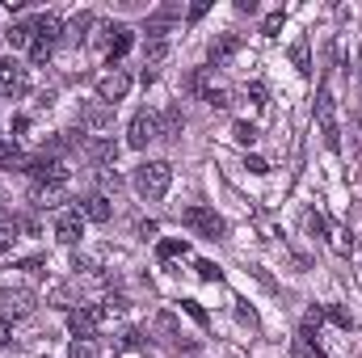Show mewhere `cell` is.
I'll use <instances>...</instances> for the list:
<instances>
[{"label":"cell","instance_id":"d6986e66","mask_svg":"<svg viewBox=\"0 0 362 358\" xmlns=\"http://www.w3.org/2000/svg\"><path fill=\"white\" fill-rule=\"evenodd\" d=\"M4 38H8V47H13V51H21V47H30V42H34V21H13Z\"/></svg>","mask_w":362,"mask_h":358},{"label":"cell","instance_id":"d6a6232c","mask_svg":"<svg viewBox=\"0 0 362 358\" xmlns=\"http://www.w3.org/2000/svg\"><path fill=\"white\" fill-rule=\"evenodd\" d=\"M282 21H286V13H282V8H278V13H266V21H262V34H266V38H278Z\"/></svg>","mask_w":362,"mask_h":358},{"label":"cell","instance_id":"52a82bcc","mask_svg":"<svg viewBox=\"0 0 362 358\" xmlns=\"http://www.w3.org/2000/svg\"><path fill=\"white\" fill-rule=\"evenodd\" d=\"M152 139H160V127H156V114H148V110H139L135 118H131V131H127V148H135V152H144Z\"/></svg>","mask_w":362,"mask_h":358},{"label":"cell","instance_id":"ba28073f","mask_svg":"<svg viewBox=\"0 0 362 358\" xmlns=\"http://www.w3.org/2000/svg\"><path fill=\"white\" fill-rule=\"evenodd\" d=\"M127 93H131V76H127L122 68H114V72H105V76L97 81V101H105V105L122 101Z\"/></svg>","mask_w":362,"mask_h":358},{"label":"cell","instance_id":"ac0fdd59","mask_svg":"<svg viewBox=\"0 0 362 358\" xmlns=\"http://www.w3.org/2000/svg\"><path fill=\"white\" fill-rule=\"evenodd\" d=\"M131 42H135V30H127V25H114V38H110V47H105V59H110V68L131 51Z\"/></svg>","mask_w":362,"mask_h":358},{"label":"cell","instance_id":"603a6c76","mask_svg":"<svg viewBox=\"0 0 362 358\" xmlns=\"http://www.w3.org/2000/svg\"><path fill=\"white\" fill-rule=\"evenodd\" d=\"M202 101H206V105H215V110H223V105H228V89H223V85H206V81H202Z\"/></svg>","mask_w":362,"mask_h":358},{"label":"cell","instance_id":"ffe728a7","mask_svg":"<svg viewBox=\"0 0 362 358\" xmlns=\"http://www.w3.org/2000/svg\"><path fill=\"white\" fill-rule=\"evenodd\" d=\"M93 25H97V17H93V13H76V17L64 25V34H68V42H81V38L89 34Z\"/></svg>","mask_w":362,"mask_h":358},{"label":"cell","instance_id":"1f68e13d","mask_svg":"<svg viewBox=\"0 0 362 358\" xmlns=\"http://www.w3.org/2000/svg\"><path fill=\"white\" fill-rule=\"evenodd\" d=\"M118 346H122V350H144V346H148V337H144V329H127Z\"/></svg>","mask_w":362,"mask_h":358},{"label":"cell","instance_id":"836d02e7","mask_svg":"<svg viewBox=\"0 0 362 358\" xmlns=\"http://www.w3.org/2000/svg\"><path fill=\"white\" fill-rule=\"evenodd\" d=\"M0 165H21V152H17V144L0 139Z\"/></svg>","mask_w":362,"mask_h":358},{"label":"cell","instance_id":"2e32d148","mask_svg":"<svg viewBox=\"0 0 362 358\" xmlns=\"http://www.w3.org/2000/svg\"><path fill=\"white\" fill-rule=\"evenodd\" d=\"M156 127H160V139L177 144V139H181V127H185V114H181V105H165V114L156 118Z\"/></svg>","mask_w":362,"mask_h":358},{"label":"cell","instance_id":"60d3db41","mask_svg":"<svg viewBox=\"0 0 362 358\" xmlns=\"http://www.w3.org/2000/svg\"><path fill=\"white\" fill-rule=\"evenodd\" d=\"M8 337H13V329H8V321H0V350L8 346Z\"/></svg>","mask_w":362,"mask_h":358},{"label":"cell","instance_id":"4dcf8cb0","mask_svg":"<svg viewBox=\"0 0 362 358\" xmlns=\"http://www.w3.org/2000/svg\"><path fill=\"white\" fill-rule=\"evenodd\" d=\"M181 312H185L194 325H202V329H206V312H202V304H198V299H181Z\"/></svg>","mask_w":362,"mask_h":358},{"label":"cell","instance_id":"b9f144b4","mask_svg":"<svg viewBox=\"0 0 362 358\" xmlns=\"http://www.w3.org/2000/svg\"><path fill=\"white\" fill-rule=\"evenodd\" d=\"M4 224H17V219H13V215L4 211V198H0V228H4Z\"/></svg>","mask_w":362,"mask_h":358},{"label":"cell","instance_id":"f1b7e54d","mask_svg":"<svg viewBox=\"0 0 362 358\" xmlns=\"http://www.w3.org/2000/svg\"><path fill=\"white\" fill-rule=\"evenodd\" d=\"M194 270H198V278H202V282H223V270L215 266V262H206V258H202V262H194Z\"/></svg>","mask_w":362,"mask_h":358},{"label":"cell","instance_id":"83f0119b","mask_svg":"<svg viewBox=\"0 0 362 358\" xmlns=\"http://www.w3.org/2000/svg\"><path fill=\"white\" fill-rule=\"evenodd\" d=\"M303 228H308V232H312L316 241H320V236L329 232V224H325V215H320V211H303Z\"/></svg>","mask_w":362,"mask_h":358},{"label":"cell","instance_id":"5bb4252c","mask_svg":"<svg viewBox=\"0 0 362 358\" xmlns=\"http://www.w3.org/2000/svg\"><path fill=\"white\" fill-rule=\"evenodd\" d=\"M236 51H240V34H219V38L211 42V51H206V59H211L215 68H223Z\"/></svg>","mask_w":362,"mask_h":358},{"label":"cell","instance_id":"484cf974","mask_svg":"<svg viewBox=\"0 0 362 358\" xmlns=\"http://www.w3.org/2000/svg\"><path fill=\"white\" fill-rule=\"evenodd\" d=\"M325 316H329V321H333L337 329H346V333L354 329V316H350V312H346L341 304H329V308H325Z\"/></svg>","mask_w":362,"mask_h":358},{"label":"cell","instance_id":"d590c367","mask_svg":"<svg viewBox=\"0 0 362 358\" xmlns=\"http://www.w3.org/2000/svg\"><path fill=\"white\" fill-rule=\"evenodd\" d=\"M206 8H211V0H194V4H189V13H185V21H189V25H194V21H202V17H206Z\"/></svg>","mask_w":362,"mask_h":358},{"label":"cell","instance_id":"3957f363","mask_svg":"<svg viewBox=\"0 0 362 358\" xmlns=\"http://www.w3.org/2000/svg\"><path fill=\"white\" fill-rule=\"evenodd\" d=\"M181 224H185L189 232L206 236V241H223V236H228V224H223V215H215L211 207H185V211H181Z\"/></svg>","mask_w":362,"mask_h":358},{"label":"cell","instance_id":"5b68a950","mask_svg":"<svg viewBox=\"0 0 362 358\" xmlns=\"http://www.w3.org/2000/svg\"><path fill=\"white\" fill-rule=\"evenodd\" d=\"M34 308H38L34 291H25V287H4L0 291V321H25Z\"/></svg>","mask_w":362,"mask_h":358},{"label":"cell","instance_id":"e575fe53","mask_svg":"<svg viewBox=\"0 0 362 358\" xmlns=\"http://www.w3.org/2000/svg\"><path fill=\"white\" fill-rule=\"evenodd\" d=\"M236 321H240L245 329H257V312H253L249 304H236Z\"/></svg>","mask_w":362,"mask_h":358},{"label":"cell","instance_id":"4fadbf2b","mask_svg":"<svg viewBox=\"0 0 362 358\" xmlns=\"http://www.w3.org/2000/svg\"><path fill=\"white\" fill-rule=\"evenodd\" d=\"M55 241L59 245H81V211H64L59 219H55Z\"/></svg>","mask_w":362,"mask_h":358},{"label":"cell","instance_id":"8d00e7d4","mask_svg":"<svg viewBox=\"0 0 362 358\" xmlns=\"http://www.w3.org/2000/svg\"><path fill=\"white\" fill-rule=\"evenodd\" d=\"M13 232H17V224H4V228H0V258H4L8 249H13V241H17Z\"/></svg>","mask_w":362,"mask_h":358},{"label":"cell","instance_id":"ab89813d","mask_svg":"<svg viewBox=\"0 0 362 358\" xmlns=\"http://www.w3.org/2000/svg\"><path fill=\"white\" fill-rule=\"evenodd\" d=\"M21 270H30V274H42V258H30V262H21Z\"/></svg>","mask_w":362,"mask_h":358},{"label":"cell","instance_id":"6da1fadb","mask_svg":"<svg viewBox=\"0 0 362 358\" xmlns=\"http://www.w3.org/2000/svg\"><path fill=\"white\" fill-rule=\"evenodd\" d=\"M131 185L139 190V198L156 202V198H165V194H169V185H173V165H169V161H144V165L135 169Z\"/></svg>","mask_w":362,"mask_h":358},{"label":"cell","instance_id":"e0dca14e","mask_svg":"<svg viewBox=\"0 0 362 358\" xmlns=\"http://www.w3.org/2000/svg\"><path fill=\"white\" fill-rule=\"evenodd\" d=\"M81 122L89 127V131H105L110 122H114V105H105V101H93L81 110Z\"/></svg>","mask_w":362,"mask_h":358},{"label":"cell","instance_id":"9a60e30c","mask_svg":"<svg viewBox=\"0 0 362 358\" xmlns=\"http://www.w3.org/2000/svg\"><path fill=\"white\" fill-rule=\"evenodd\" d=\"M76 211H81L85 219H93V224H105V219L114 215V207H110V198H105V194H89V198H81V202H76Z\"/></svg>","mask_w":362,"mask_h":358},{"label":"cell","instance_id":"44dd1931","mask_svg":"<svg viewBox=\"0 0 362 358\" xmlns=\"http://www.w3.org/2000/svg\"><path fill=\"white\" fill-rule=\"evenodd\" d=\"M165 55H169V42L165 38H148L144 42V68L156 72V64H165Z\"/></svg>","mask_w":362,"mask_h":358},{"label":"cell","instance_id":"30bf717a","mask_svg":"<svg viewBox=\"0 0 362 358\" xmlns=\"http://www.w3.org/2000/svg\"><path fill=\"white\" fill-rule=\"evenodd\" d=\"M25 93V68L13 64V59H0V97H21Z\"/></svg>","mask_w":362,"mask_h":358},{"label":"cell","instance_id":"f546056e","mask_svg":"<svg viewBox=\"0 0 362 358\" xmlns=\"http://www.w3.org/2000/svg\"><path fill=\"white\" fill-rule=\"evenodd\" d=\"M232 139H236V144H245V148H249V144H253V139H257V127H253V122H236V127H232Z\"/></svg>","mask_w":362,"mask_h":358},{"label":"cell","instance_id":"cb8c5ba5","mask_svg":"<svg viewBox=\"0 0 362 358\" xmlns=\"http://www.w3.org/2000/svg\"><path fill=\"white\" fill-rule=\"evenodd\" d=\"M156 253H160V262L181 258V253H189V241H177V236H173V241H160V245H156Z\"/></svg>","mask_w":362,"mask_h":358},{"label":"cell","instance_id":"4316f807","mask_svg":"<svg viewBox=\"0 0 362 358\" xmlns=\"http://www.w3.org/2000/svg\"><path fill=\"white\" fill-rule=\"evenodd\" d=\"M68 358H97V342H93V337H76V342L68 346Z\"/></svg>","mask_w":362,"mask_h":358},{"label":"cell","instance_id":"f35d334b","mask_svg":"<svg viewBox=\"0 0 362 358\" xmlns=\"http://www.w3.org/2000/svg\"><path fill=\"white\" fill-rule=\"evenodd\" d=\"M245 169H249V173H270V165H266L262 156H245Z\"/></svg>","mask_w":362,"mask_h":358},{"label":"cell","instance_id":"8fae6325","mask_svg":"<svg viewBox=\"0 0 362 358\" xmlns=\"http://www.w3.org/2000/svg\"><path fill=\"white\" fill-rule=\"evenodd\" d=\"M156 333H160L165 346H173V350H189V337L181 333V325H177L173 312H156Z\"/></svg>","mask_w":362,"mask_h":358},{"label":"cell","instance_id":"9c48e42d","mask_svg":"<svg viewBox=\"0 0 362 358\" xmlns=\"http://www.w3.org/2000/svg\"><path fill=\"white\" fill-rule=\"evenodd\" d=\"M81 156H85L89 165H114V161H118V144L105 139V135H89L85 148H81Z\"/></svg>","mask_w":362,"mask_h":358},{"label":"cell","instance_id":"7a4b0ae2","mask_svg":"<svg viewBox=\"0 0 362 358\" xmlns=\"http://www.w3.org/2000/svg\"><path fill=\"white\" fill-rule=\"evenodd\" d=\"M59 38H64V21L55 13H38L34 17V42H30V64H47L55 55Z\"/></svg>","mask_w":362,"mask_h":358},{"label":"cell","instance_id":"d4e9b609","mask_svg":"<svg viewBox=\"0 0 362 358\" xmlns=\"http://www.w3.org/2000/svg\"><path fill=\"white\" fill-rule=\"evenodd\" d=\"M325 236H329V245H333L337 253H350V249H354V241H350V232H346V228H337V224H333V228H329Z\"/></svg>","mask_w":362,"mask_h":358},{"label":"cell","instance_id":"277c9868","mask_svg":"<svg viewBox=\"0 0 362 358\" xmlns=\"http://www.w3.org/2000/svg\"><path fill=\"white\" fill-rule=\"evenodd\" d=\"M17 169H25L30 178L38 181V185H47V190L68 181V169H64V161H55V156H42V152H38V156H30V161H21Z\"/></svg>","mask_w":362,"mask_h":358},{"label":"cell","instance_id":"8992f818","mask_svg":"<svg viewBox=\"0 0 362 358\" xmlns=\"http://www.w3.org/2000/svg\"><path fill=\"white\" fill-rule=\"evenodd\" d=\"M316 127H320V139H325V148H329V152H337V148H341V131H337L333 93H329V89H320V97H316Z\"/></svg>","mask_w":362,"mask_h":358},{"label":"cell","instance_id":"74e56055","mask_svg":"<svg viewBox=\"0 0 362 358\" xmlns=\"http://www.w3.org/2000/svg\"><path fill=\"white\" fill-rule=\"evenodd\" d=\"M97 181H101V190H114V194L122 190V178H118V173H105V169H101V173H97Z\"/></svg>","mask_w":362,"mask_h":358},{"label":"cell","instance_id":"7402d4cb","mask_svg":"<svg viewBox=\"0 0 362 358\" xmlns=\"http://www.w3.org/2000/svg\"><path fill=\"white\" fill-rule=\"evenodd\" d=\"M291 64L303 72V76H312V55H308V38H299L295 47H291Z\"/></svg>","mask_w":362,"mask_h":358},{"label":"cell","instance_id":"7c38bea8","mask_svg":"<svg viewBox=\"0 0 362 358\" xmlns=\"http://www.w3.org/2000/svg\"><path fill=\"white\" fill-rule=\"evenodd\" d=\"M97 321H101V308H72V312H68L72 337H93V333H97Z\"/></svg>","mask_w":362,"mask_h":358}]
</instances>
